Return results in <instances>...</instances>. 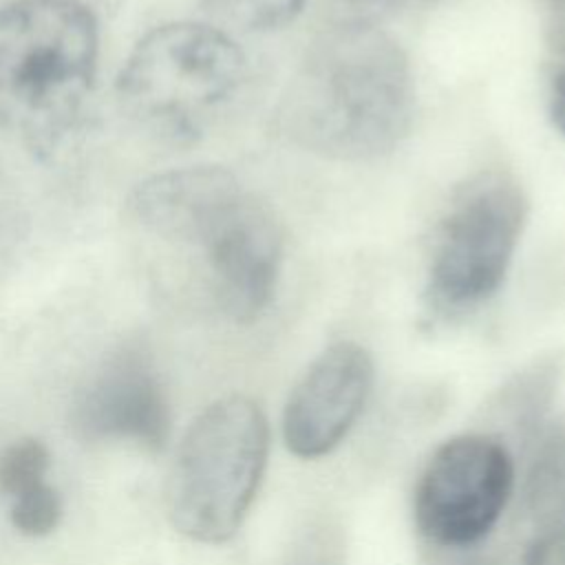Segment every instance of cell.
Here are the masks:
<instances>
[{"label":"cell","instance_id":"6da1fadb","mask_svg":"<svg viewBox=\"0 0 565 565\" xmlns=\"http://www.w3.org/2000/svg\"><path fill=\"white\" fill-rule=\"evenodd\" d=\"M415 117V82L399 42L380 24H331L291 75L278 121L285 137L333 161L393 152Z\"/></svg>","mask_w":565,"mask_h":565},{"label":"cell","instance_id":"7a4b0ae2","mask_svg":"<svg viewBox=\"0 0 565 565\" xmlns=\"http://www.w3.org/2000/svg\"><path fill=\"white\" fill-rule=\"evenodd\" d=\"M99 26L79 0L0 4V130L35 159L77 128L95 86Z\"/></svg>","mask_w":565,"mask_h":565},{"label":"cell","instance_id":"3957f363","mask_svg":"<svg viewBox=\"0 0 565 565\" xmlns=\"http://www.w3.org/2000/svg\"><path fill=\"white\" fill-rule=\"evenodd\" d=\"M157 236L201 252L218 309L254 322L274 300L282 230L274 210L221 166L177 168L152 196Z\"/></svg>","mask_w":565,"mask_h":565},{"label":"cell","instance_id":"277c9868","mask_svg":"<svg viewBox=\"0 0 565 565\" xmlns=\"http://www.w3.org/2000/svg\"><path fill=\"white\" fill-rule=\"evenodd\" d=\"M245 77V53L227 31L183 20L154 26L132 46L115 93L143 130L188 146L234 102Z\"/></svg>","mask_w":565,"mask_h":565},{"label":"cell","instance_id":"5b68a950","mask_svg":"<svg viewBox=\"0 0 565 565\" xmlns=\"http://www.w3.org/2000/svg\"><path fill=\"white\" fill-rule=\"evenodd\" d=\"M269 424L243 395L210 404L185 430L168 479L172 525L199 543H223L241 527L263 481Z\"/></svg>","mask_w":565,"mask_h":565},{"label":"cell","instance_id":"8992f818","mask_svg":"<svg viewBox=\"0 0 565 565\" xmlns=\"http://www.w3.org/2000/svg\"><path fill=\"white\" fill-rule=\"evenodd\" d=\"M527 221V196L503 170L470 177L441 214L428 269L426 302L439 318L486 305L503 285Z\"/></svg>","mask_w":565,"mask_h":565},{"label":"cell","instance_id":"52a82bcc","mask_svg":"<svg viewBox=\"0 0 565 565\" xmlns=\"http://www.w3.org/2000/svg\"><path fill=\"white\" fill-rule=\"evenodd\" d=\"M514 488V463L501 439L470 433L444 441L415 486L419 534L439 547L479 543L499 523Z\"/></svg>","mask_w":565,"mask_h":565},{"label":"cell","instance_id":"ba28073f","mask_svg":"<svg viewBox=\"0 0 565 565\" xmlns=\"http://www.w3.org/2000/svg\"><path fill=\"white\" fill-rule=\"evenodd\" d=\"M373 388V360L358 342L329 344L291 388L282 441L296 457L329 455L362 415Z\"/></svg>","mask_w":565,"mask_h":565},{"label":"cell","instance_id":"9c48e42d","mask_svg":"<svg viewBox=\"0 0 565 565\" xmlns=\"http://www.w3.org/2000/svg\"><path fill=\"white\" fill-rule=\"evenodd\" d=\"M71 419L86 439L161 448L170 433V411L150 358L139 349L110 355L77 395Z\"/></svg>","mask_w":565,"mask_h":565},{"label":"cell","instance_id":"30bf717a","mask_svg":"<svg viewBox=\"0 0 565 565\" xmlns=\"http://www.w3.org/2000/svg\"><path fill=\"white\" fill-rule=\"evenodd\" d=\"M221 24L243 33H271L291 24L307 0H194Z\"/></svg>","mask_w":565,"mask_h":565},{"label":"cell","instance_id":"8fae6325","mask_svg":"<svg viewBox=\"0 0 565 565\" xmlns=\"http://www.w3.org/2000/svg\"><path fill=\"white\" fill-rule=\"evenodd\" d=\"M49 463V448L40 439L24 437L9 444L0 455V488L9 501L46 486Z\"/></svg>","mask_w":565,"mask_h":565},{"label":"cell","instance_id":"7c38bea8","mask_svg":"<svg viewBox=\"0 0 565 565\" xmlns=\"http://www.w3.org/2000/svg\"><path fill=\"white\" fill-rule=\"evenodd\" d=\"M9 503L13 527L26 536H46L62 519L60 494L49 483L29 494L11 499Z\"/></svg>","mask_w":565,"mask_h":565},{"label":"cell","instance_id":"4fadbf2b","mask_svg":"<svg viewBox=\"0 0 565 565\" xmlns=\"http://www.w3.org/2000/svg\"><path fill=\"white\" fill-rule=\"evenodd\" d=\"M435 2L437 0H338L331 20L382 24L393 15L424 9Z\"/></svg>","mask_w":565,"mask_h":565},{"label":"cell","instance_id":"5bb4252c","mask_svg":"<svg viewBox=\"0 0 565 565\" xmlns=\"http://www.w3.org/2000/svg\"><path fill=\"white\" fill-rule=\"evenodd\" d=\"M545 42L547 49L556 55L565 60V0H561L554 7V13L547 22V31H545Z\"/></svg>","mask_w":565,"mask_h":565},{"label":"cell","instance_id":"9a60e30c","mask_svg":"<svg viewBox=\"0 0 565 565\" xmlns=\"http://www.w3.org/2000/svg\"><path fill=\"white\" fill-rule=\"evenodd\" d=\"M550 115L554 126L565 135V71L554 77L552 97H550Z\"/></svg>","mask_w":565,"mask_h":565},{"label":"cell","instance_id":"2e32d148","mask_svg":"<svg viewBox=\"0 0 565 565\" xmlns=\"http://www.w3.org/2000/svg\"><path fill=\"white\" fill-rule=\"evenodd\" d=\"M545 2H550V4H552V7H556V4H558V2H561V0H545Z\"/></svg>","mask_w":565,"mask_h":565},{"label":"cell","instance_id":"e0dca14e","mask_svg":"<svg viewBox=\"0 0 565 565\" xmlns=\"http://www.w3.org/2000/svg\"><path fill=\"white\" fill-rule=\"evenodd\" d=\"M0 234H2V225H0Z\"/></svg>","mask_w":565,"mask_h":565}]
</instances>
